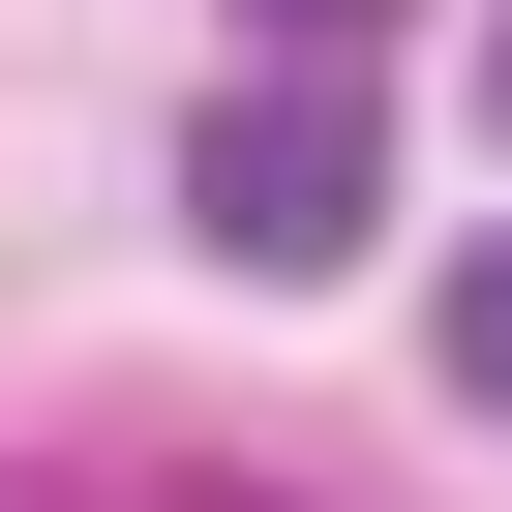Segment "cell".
Here are the masks:
<instances>
[{
    "mask_svg": "<svg viewBox=\"0 0 512 512\" xmlns=\"http://www.w3.org/2000/svg\"><path fill=\"white\" fill-rule=\"evenodd\" d=\"M452 392L512 422V241H482V272H452Z\"/></svg>",
    "mask_w": 512,
    "mask_h": 512,
    "instance_id": "7a4b0ae2",
    "label": "cell"
},
{
    "mask_svg": "<svg viewBox=\"0 0 512 512\" xmlns=\"http://www.w3.org/2000/svg\"><path fill=\"white\" fill-rule=\"evenodd\" d=\"M181 241H211V272H362V241H392V121H362V61H241L211 121H181Z\"/></svg>",
    "mask_w": 512,
    "mask_h": 512,
    "instance_id": "6da1fadb",
    "label": "cell"
},
{
    "mask_svg": "<svg viewBox=\"0 0 512 512\" xmlns=\"http://www.w3.org/2000/svg\"><path fill=\"white\" fill-rule=\"evenodd\" d=\"M482 121H512V31H482Z\"/></svg>",
    "mask_w": 512,
    "mask_h": 512,
    "instance_id": "277c9868",
    "label": "cell"
},
{
    "mask_svg": "<svg viewBox=\"0 0 512 512\" xmlns=\"http://www.w3.org/2000/svg\"><path fill=\"white\" fill-rule=\"evenodd\" d=\"M241 31H272V61H362V31H422V0H241Z\"/></svg>",
    "mask_w": 512,
    "mask_h": 512,
    "instance_id": "3957f363",
    "label": "cell"
}]
</instances>
